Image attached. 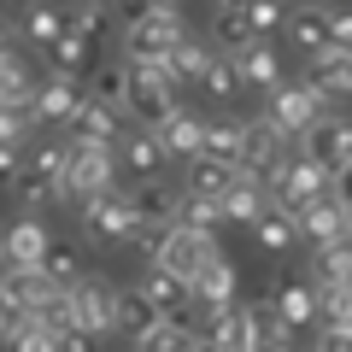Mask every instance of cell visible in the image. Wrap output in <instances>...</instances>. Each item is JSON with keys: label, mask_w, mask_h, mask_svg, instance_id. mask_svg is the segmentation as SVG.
Here are the masks:
<instances>
[{"label": "cell", "mask_w": 352, "mask_h": 352, "mask_svg": "<svg viewBox=\"0 0 352 352\" xmlns=\"http://www.w3.org/2000/svg\"><path fill=\"white\" fill-rule=\"evenodd\" d=\"M182 36H188L182 30V12L141 0V12H129V24H124V65H164Z\"/></svg>", "instance_id": "6da1fadb"}, {"label": "cell", "mask_w": 352, "mask_h": 352, "mask_svg": "<svg viewBox=\"0 0 352 352\" xmlns=\"http://www.w3.org/2000/svg\"><path fill=\"white\" fill-rule=\"evenodd\" d=\"M329 188H335V176H329L323 164H311L305 153H288V159H282V170L270 176V182H264L270 206H276V212H288V217H300V206L323 200Z\"/></svg>", "instance_id": "7a4b0ae2"}, {"label": "cell", "mask_w": 352, "mask_h": 352, "mask_svg": "<svg viewBox=\"0 0 352 352\" xmlns=\"http://www.w3.org/2000/svg\"><path fill=\"white\" fill-rule=\"evenodd\" d=\"M118 188V153L112 147H65V200L88 206Z\"/></svg>", "instance_id": "3957f363"}, {"label": "cell", "mask_w": 352, "mask_h": 352, "mask_svg": "<svg viewBox=\"0 0 352 352\" xmlns=\"http://www.w3.org/2000/svg\"><path fill=\"white\" fill-rule=\"evenodd\" d=\"M124 112L141 118V129H159L176 112V82L164 76V65H129L124 76Z\"/></svg>", "instance_id": "277c9868"}, {"label": "cell", "mask_w": 352, "mask_h": 352, "mask_svg": "<svg viewBox=\"0 0 352 352\" xmlns=\"http://www.w3.org/2000/svg\"><path fill=\"white\" fill-rule=\"evenodd\" d=\"M212 258H217V241H212V235H200V229H188V223H170V229L159 235L153 270H164V276H176L182 288H188Z\"/></svg>", "instance_id": "5b68a950"}, {"label": "cell", "mask_w": 352, "mask_h": 352, "mask_svg": "<svg viewBox=\"0 0 352 352\" xmlns=\"http://www.w3.org/2000/svg\"><path fill=\"white\" fill-rule=\"evenodd\" d=\"M65 300H71V323L76 335H118V288L106 276H76L71 288H65Z\"/></svg>", "instance_id": "8992f818"}, {"label": "cell", "mask_w": 352, "mask_h": 352, "mask_svg": "<svg viewBox=\"0 0 352 352\" xmlns=\"http://www.w3.org/2000/svg\"><path fill=\"white\" fill-rule=\"evenodd\" d=\"M294 153V141L282 135L276 124H270V118H247V124H241V176H252V182H270V176L282 170V159H288Z\"/></svg>", "instance_id": "52a82bcc"}, {"label": "cell", "mask_w": 352, "mask_h": 352, "mask_svg": "<svg viewBox=\"0 0 352 352\" xmlns=\"http://www.w3.org/2000/svg\"><path fill=\"white\" fill-rule=\"evenodd\" d=\"M12 194L30 206V212H41V206L65 200V147H36L24 164H18V182Z\"/></svg>", "instance_id": "ba28073f"}, {"label": "cell", "mask_w": 352, "mask_h": 352, "mask_svg": "<svg viewBox=\"0 0 352 352\" xmlns=\"http://www.w3.org/2000/svg\"><path fill=\"white\" fill-rule=\"evenodd\" d=\"M264 288H270V294H264V305L276 311V323L288 329V335H300V329L317 323V288L305 276H282V270H276Z\"/></svg>", "instance_id": "9c48e42d"}, {"label": "cell", "mask_w": 352, "mask_h": 352, "mask_svg": "<svg viewBox=\"0 0 352 352\" xmlns=\"http://www.w3.org/2000/svg\"><path fill=\"white\" fill-rule=\"evenodd\" d=\"M300 153L311 164H323L329 176L340 170V164H352V118H340V112H323L311 129L300 135Z\"/></svg>", "instance_id": "30bf717a"}, {"label": "cell", "mask_w": 352, "mask_h": 352, "mask_svg": "<svg viewBox=\"0 0 352 352\" xmlns=\"http://www.w3.org/2000/svg\"><path fill=\"white\" fill-rule=\"evenodd\" d=\"M300 88L311 94L317 106H340V100H352V53H311L305 59V76H300Z\"/></svg>", "instance_id": "8fae6325"}, {"label": "cell", "mask_w": 352, "mask_h": 352, "mask_svg": "<svg viewBox=\"0 0 352 352\" xmlns=\"http://www.w3.org/2000/svg\"><path fill=\"white\" fill-rule=\"evenodd\" d=\"M129 229H135V212H129V200L118 188L82 206V241H94V247H124Z\"/></svg>", "instance_id": "7c38bea8"}, {"label": "cell", "mask_w": 352, "mask_h": 352, "mask_svg": "<svg viewBox=\"0 0 352 352\" xmlns=\"http://www.w3.org/2000/svg\"><path fill=\"white\" fill-rule=\"evenodd\" d=\"M124 200H129V212H135V223H147V229H170L176 217H182V188L164 182V176H141Z\"/></svg>", "instance_id": "4fadbf2b"}, {"label": "cell", "mask_w": 352, "mask_h": 352, "mask_svg": "<svg viewBox=\"0 0 352 352\" xmlns=\"http://www.w3.org/2000/svg\"><path fill=\"white\" fill-rule=\"evenodd\" d=\"M53 235L41 217H18V223H6V235H0V264L6 270H41V258H47Z\"/></svg>", "instance_id": "5bb4252c"}, {"label": "cell", "mask_w": 352, "mask_h": 352, "mask_svg": "<svg viewBox=\"0 0 352 352\" xmlns=\"http://www.w3.org/2000/svg\"><path fill=\"white\" fill-rule=\"evenodd\" d=\"M264 118H270V124H276L288 141H300L305 129L323 118V106H317L300 82H276V88H270V106H264Z\"/></svg>", "instance_id": "9a60e30c"}, {"label": "cell", "mask_w": 352, "mask_h": 352, "mask_svg": "<svg viewBox=\"0 0 352 352\" xmlns=\"http://www.w3.org/2000/svg\"><path fill=\"white\" fill-rule=\"evenodd\" d=\"M118 141H124V106L82 94V112L71 118V147H118Z\"/></svg>", "instance_id": "2e32d148"}, {"label": "cell", "mask_w": 352, "mask_h": 352, "mask_svg": "<svg viewBox=\"0 0 352 352\" xmlns=\"http://www.w3.org/2000/svg\"><path fill=\"white\" fill-rule=\"evenodd\" d=\"M76 112H82V82H76V76H47V82L30 94V118H36V124L71 129Z\"/></svg>", "instance_id": "e0dca14e"}, {"label": "cell", "mask_w": 352, "mask_h": 352, "mask_svg": "<svg viewBox=\"0 0 352 352\" xmlns=\"http://www.w3.org/2000/svg\"><path fill=\"white\" fill-rule=\"evenodd\" d=\"M346 206L335 200V194H323V200H311V206H300V217H294V223H300V241H311V247H329V241H340L346 235Z\"/></svg>", "instance_id": "ac0fdd59"}, {"label": "cell", "mask_w": 352, "mask_h": 352, "mask_svg": "<svg viewBox=\"0 0 352 352\" xmlns=\"http://www.w3.org/2000/svg\"><path fill=\"white\" fill-rule=\"evenodd\" d=\"M153 135H159L164 159H194V153H200V141H206V118H200V112H188V106H176V112L164 118Z\"/></svg>", "instance_id": "d6986e66"}, {"label": "cell", "mask_w": 352, "mask_h": 352, "mask_svg": "<svg viewBox=\"0 0 352 352\" xmlns=\"http://www.w3.org/2000/svg\"><path fill=\"white\" fill-rule=\"evenodd\" d=\"M188 294H194V305H200V311H212V305H235V294H241V276H235V264H229L223 252H217V258L206 264L200 276L188 282Z\"/></svg>", "instance_id": "ffe728a7"}, {"label": "cell", "mask_w": 352, "mask_h": 352, "mask_svg": "<svg viewBox=\"0 0 352 352\" xmlns=\"http://www.w3.org/2000/svg\"><path fill=\"white\" fill-rule=\"evenodd\" d=\"M282 36L294 41V53H329V6H294L282 18Z\"/></svg>", "instance_id": "44dd1931"}, {"label": "cell", "mask_w": 352, "mask_h": 352, "mask_svg": "<svg viewBox=\"0 0 352 352\" xmlns=\"http://www.w3.org/2000/svg\"><path fill=\"white\" fill-rule=\"evenodd\" d=\"M235 164H217V159H206V153H194L188 159V176H182V194L188 200H223L229 188H235Z\"/></svg>", "instance_id": "7402d4cb"}, {"label": "cell", "mask_w": 352, "mask_h": 352, "mask_svg": "<svg viewBox=\"0 0 352 352\" xmlns=\"http://www.w3.org/2000/svg\"><path fill=\"white\" fill-rule=\"evenodd\" d=\"M0 294H6L24 317H36L41 305L59 294V282H47V270H6V276H0Z\"/></svg>", "instance_id": "603a6c76"}, {"label": "cell", "mask_w": 352, "mask_h": 352, "mask_svg": "<svg viewBox=\"0 0 352 352\" xmlns=\"http://www.w3.org/2000/svg\"><path fill=\"white\" fill-rule=\"evenodd\" d=\"M235 76H241V88H276L282 82V53L270 41H247L235 53Z\"/></svg>", "instance_id": "cb8c5ba5"}, {"label": "cell", "mask_w": 352, "mask_h": 352, "mask_svg": "<svg viewBox=\"0 0 352 352\" xmlns=\"http://www.w3.org/2000/svg\"><path fill=\"white\" fill-rule=\"evenodd\" d=\"M217 206H223V223H258L264 206H270V194H264V182H252V176H235V188Z\"/></svg>", "instance_id": "d4e9b609"}, {"label": "cell", "mask_w": 352, "mask_h": 352, "mask_svg": "<svg viewBox=\"0 0 352 352\" xmlns=\"http://www.w3.org/2000/svg\"><path fill=\"white\" fill-rule=\"evenodd\" d=\"M159 329V311H153V300L141 288H118V335L124 340H141Z\"/></svg>", "instance_id": "484cf974"}, {"label": "cell", "mask_w": 352, "mask_h": 352, "mask_svg": "<svg viewBox=\"0 0 352 352\" xmlns=\"http://www.w3.org/2000/svg\"><path fill=\"white\" fill-rule=\"evenodd\" d=\"M118 164H124V170H135V182H141V176H159V170H164L159 135H153V129H129V135H124V153H118Z\"/></svg>", "instance_id": "4316f807"}, {"label": "cell", "mask_w": 352, "mask_h": 352, "mask_svg": "<svg viewBox=\"0 0 352 352\" xmlns=\"http://www.w3.org/2000/svg\"><path fill=\"white\" fill-rule=\"evenodd\" d=\"M200 340L241 352V340H247V317H241V305H212V311H200Z\"/></svg>", "instance_id": "83f0119b"}, {"label": "cell", "mask_w": 352, "mask_h": 352, "mask_svg": "<svg viewBox=\"0 0 352 352\" xmlns=\"http://www.w3.org/2000/svg\"><path fill=\"white\" fill-rule=\"evenodd\" d=\"M311 288H335V282H352V247L346 241H329V247H311Z\"/></svg>", "instance_id": "f1b7e54d"}, {"label": "cell", "mask_w": 352, "mask_h": 352, "mask_svg": "<svg viewBox=\"0 0 352 352\" xmlns=\"http://www.w3.org/2000/svg\"><path fill=\"white\" fill-rule=\"evenodd\" d=\"M206 65H212V41L182 36V41H176V53L164 59V76H170V82H200V76H206Z\"/></svg>", "instance_id": "f546056e"}, {"label": "cell", "mask_w": 352, "mask_h": 352, "mask_svg": "<svg viewBox=\"0 0 352 352\" xmlns=\"http://www.w3.org/2000/svg\"><path fill=\"white\" fill-rule=\"evenodd\" d=\"M65 30H71V12H59V6H47V0L24 12V41L30 47H53Z\"/></svg>", "instance_id": "4dcf8cb0"}, {"label": "cell", "mask_w": 352, "mask_h": 352, "mask_svg": "<svg viewBox=\"0 0 352 352\" xmlns=\"http://www.w3.org/2000/svg\"><path fill=\"white\" fill-rule=\"evenodd\" d=\"M200 153H206V159H217V164H235V170H241V124H235V118H212V124H206Z\"/></svg>", "instance_id": "1f68e13d"}, {"label": "cell", "mask_w": 352, "mask_h": 352, "mask_svg": "<svg viewBox=\"0 0 352 352\" xmlns=\"http://www.w3.org/2000/svg\"><path fill=\"white\" fill-rule=\"evenodd\" d=\"M252 241H258L264 252H288L294 241H300V223H294L288 212H276V206H264V217L252 223Z\"/></svg>", "instance_id": "d6a6232c"}, {"label": "cell", "mask_w": 352, "mask_h": 352, "mask_svg": "<svg viewBox=\"0 0 352 352\" xmlns=\"http://www.w3.org/2000/svg\"><path fill=\"white\" fill-rule=\"evenodd\" d=\"M200 88H206V94H212L217 106H229V100H235V94H241V76H235V59H229V53H212V65H206Z\"/></svg>", "instance_id": "836d02e7"}, {"label": "cell", "mask_w": 352, "mask_h": 352, "mask_svg": "<svg viewBox=\"0 0 352 352\" xmlns=\"http://www.w3.org/2000/svg\"><path fill=\"white\" fill-rule=\"evenodd\" d=\"M241 18H247L252 41H270V36H282V18H288V6H282V0H247V6H241Z\"/></svg>", "instance_id": "e575fe53"}, {"label": "cell", "mask_w": 352, "mask_h": 352, "mask_svg": "<svg viewBox=\"0 0 352 352\" xmlns=\"http://www.w3.org/2000/svg\"><path fill=\"white\" fill-rule=\"evenodd\" d=\"M41 270H47V282H59V288H71L76 276H88V270H82V252H76L71 241H53L47 258H41Z\"/></svg>", "instance_id": "d590c367"}, {"label": "cell", "mask_w": 352, "mask_h": 352, "mask_svg": "<svg viewBox=\"0 0 352 352\" xmlns=\"http://www.w3.org/2000/svg\"><path fill=\"white\" fill-rule=\"evenodd\" d=\"M317 323H329V329H346L352 323V282L317 288Z\"/></svg>", "instance_id": "8d00e7d4"}, {"label": "cell", "mask_w": 352, "mask_h": 352, "mask_svg": "<svg viewBox=\"0 0 352 352\" xmlns=\"http://www.w3.org/2000/svg\"><path fill=\"white\" fill-rule=\"evenodd\" d=\"M88 47H94V41H82L76 30H65V36L47 47V53H53V76H76V71L88 65Z\"/></svg>", "instance_id": "74e56055"}, {"label": "cell", "mask_w": 352, "mask_h": 352, "mask_svg": "<svg viewBox=\"0 0 352 352\" xmlns=\"http://www.w3.org/2000/svg\"><path fill=\"white\" fill-rule=\"evenodd\" d=\"M247 41H252V30H247V18H241V12L212 18V53H229V59H235Z\"/></svg>", "instance_id": "f35d334b"}, {"label": "cell", "mask_w": 352, "mask_h": 352, "mask_svg": "<svg viewBox=\"0 0 352 352\" xmlns=\"http://www.w3.org/2000/svg\"><path fill=\"white\" fill-rule=\"evenodd\" d=\"M30 94H36V88H30V71H24V59H0V106H30Z\"/></svg>", "instance_id": "ab89813d"}, {"label": "cell", "mask_w": 352, "mask_h": 352, "mask_svg": "<svg viewBox=\"0 0 352 352\" xmlns=\"http://www.w3.org/2000/svg\"><path fill=\"white\" fill-rule=\"evenodd\" d=\"M12 352H59V335H53L41 317H24V323L12 329V340H6Z\"/></svg>", "instance_id": "60d3db41"}, {"label": "cell", "mask_w": 352, "mask_h": 352, "mask_svg": "<svg viewBox=\"0 0 352 352\" xmlns=\"http://www.w3.org/2000/svg\"><path fill=\"white\" fill-rule=\"evenodd\" d=\"M124 76H129V65H124V59H112V65H100V71H94V82H88V100H106V106H124Z\"/></svg>", "instance_id": "b9f144b4"}, {"label": "cell", "mask_w": 352, "mask_h": 352, "mask_svg": "<svg viewBox=\"0 0 352 352\" xmlns=\"http://www.w3.org/2000/svg\"><path fill=\"white\" fill-rule=\"evenodd\" d=\"M30 129H36V118H30V106H0V147L24 153Z\"/></svg>", "instance_id": "7bdbcfd3"}, {"label": "cell", "mask_w": 352, "mask_h": 352, "mask_svg": "<svg viewBox=\"0 0 352 352\" xmlns=\"http://www.w3.org/2000/svg\"><path fill=\"white\" fill-rule=\"evenodd\" d=\"M194 340H200V335H194V329H153V335H141L135 340V352H194Z\"/></svg>", "instance_id": "ee69618b"}, {"label": "cell", "mask_w": 352, "mask_h": 352, "mask_svg": "<svg viewBox=\"0 0 352 352\" xmlns=\"http://www.w3.org/2000/svg\"><path fill=\"white\" fill-rule=\"evenodd\" d=\"M176 223H188V229H200V235H212V229L223 223V206H217V200H188V194H182V217H176Z\"/></svg>", "instance_id": "f6af8a7d"}, {"label": "cell", "mask_w": 352, "mask_h": 352, "mask_svg": "<svg viewBox=\"0 0 352 352\" xmlns=\"http://www.w3.org/2000/svg\"><path fill=\"white\" fill-rule=\"evenodd\" d=\"M300 352H352V323H346V329H329V323H323L317 335L300 340Z\"/></svg>", "instance_id": "bcb514c9"}, {"label": "cell", "mask_w": 352, "mask_h": 352, "mask_svg": "<svg viewBox=\"0 0 352 352\" xmlns=\"http://www.w3.org/2000/svg\"><path fill=\"white\" fill-rule=\"evenodd\" d=\"M329 47L352 53V6H335V12H329Z\"/></svg>", "instance_id": "7dc6e473"}, {"label": "cell", "mask_w": 352, "mask_h": 352, "mask_svg": "<svg viewBox=\"0 0 352 352\" xmlns=\"http://www.w3.org/2000/svg\"><path fill=\"white\" fill-rule=\"evenodd\" d=\"M71 30L82 41H100V30H106V12H88V6H71Z\"/></svg>", "instance_id": "c3c4849f"}, {"label": "cell", "mask_w": 352, "mask_h": 352, "mask_svg": "<svg viewBox=\"0 0 352 352\" xmlns=\"http://www.w3.org/2000/svg\"><path fill=\"white\" fill-rule=\"evenodd\" d=\"M18 164H24V153L0 147V188H12V182H18Z\"/></svg>", "instance_id": "681fc988"}, {"label": "cell", "mask_w": 352, "mask_h": 352, "mask_svg": "<svg viewBox=\"0 0 352 352\" xmlns=\"http://www.w3.org/2000/svg\"><path fill=\"white\" fill-rule=\"evenodd\" d=\"M18 323H24V311H18V305L0 294V340H12V329H18Z\"/></svg>", "instance_id": "f907efd6"}, {"label": "cell", "mask_w": 352, "mask_h": 352, "mask_svg": "<svg viewBox=\"0 0 352 352\" xmlns=\"http://www.w3.org/2000/svg\"><path fill=\"white\" fill-rule=\"evenodd\" d=\"M329 194H335V200L352 212V164H340V170H335V188H329Z\"/></svg>", "instance_id": "816d5d0a"}, {"label": "cell", "mask_w": 352, "mask_h": 352, "mask_svg": "<svg viewBox=\"0 0 352 352\" xmlns=\"http://www.w3.org/2000/svg\"><path fill=\"white\" fill-rule=\"evenodd\" d=\"M12 53H18V36H12V18L0 12V59H12Z\"/></svg>", "instance_id": "f5cc1de1"}, {"label": "cell", "mask_w": 352, "mask_h": 352, "mask_svg": "<svg viewBox=\"0 0 352 352\" xmlns=\"http://www.w3.org/2000/svg\"><path fill=\"white\" fill-rule=\"evenodd\" d=\"M59 352H94V340H88V335H65Z\"/></svg>", "instance_id": "db71d44e"}, {"label": "cell", "mask_w": 352, "mask_h": 352, "mask_svg": "<svg viewBox=\"0 0 352 352\" xmlns=\"http://www.w3.org/2000/svg\"><path fill=\"white\" fill-rule=\"evenodd\" d=\"M206 6H212V18H223V12H241L247 0H206Z\"/></svg>", "instance_id": "11a10c76"}, {"label": "cell", "mask_w": 352, "mask_h": 352, "mask_svg": "<svg viewBox=\"0 0 352 352\" xmlns=\"http://www.w3.org/2000/svg\"><path fill=\"white\" fill-rule=\"evenodd\" d=\"M194 352H229V346H212V340H194Z\"/></svg>", "instance_id": "9f6ffc18"}, {"label": "cell", "mask_w": 352, "mask_h": 352, "mask_svg": "<svg viewBox=\"0 0 352 352\" xmlns=\"http://www.w3.org/2000/svg\"><path fill=\"white\" fill-rule=\"evenodd\" d=\"M76 6H88V12H106V0H76Z\"/></svg>", "instance_id": "6f0895ef"}, {"label": "cell", "mask_w": 352, "mask_h": 352, "mask_svg": "<svg viewBox=\"0 0 352 352\" xmlns=\"http://www.w3.org/2000/svg\"><path fill=\"white\" fill-rule=\"evenodd\" d=\"M6 6H18V12H30V6H41V0H6Z\"/></svg>", "instance_id": "680465c9"}, {"label": "cell", "mask_w": 352, "mask_h": 352, "mask_svg": "<svg viewBox=\"0 0 352 352\" xmlns=\"http://www.w3.org/2000/svg\"><path fill=\"white\" fill-rule=\"evenodd\" d=\"M147 6H170V12H182V0H147Z\"/></svg>", "instance_id": "91938a15"}, {"label": "cell", "mask_w": 352, "mask_h": 352, "mask_svg": "<svg viewBox=\"0 0 352 352\" xmlns=\"http://www.w3.org/2000/svg\"><path fill=\"white\" fill-rule=\"evenodd\" d=\"M300 6H323V0H300Z\"/></svg>", "instance_id": "94428289"}]
</instances>
